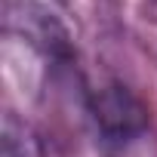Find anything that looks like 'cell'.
<instances>
[{
    "mask_svg": "<svg viewBox=\"0 0 157 157\" xmlns=\"http://www.w3.org/2000/svg\"><path fill=\"white\" fill-rule=\"evenodd\" d=\"M83 90L86 114L108 151H126L148 132V108L123 80L105 77L99 83H86Z\"/></svg>",
    "mask_w": 157,
    "mask_h": 157,
    "instance_id": "6da1fadb",
    "label": "cell"
},
{
    "mask_svg": "<svg viewBox=\"0 0 157 157\" xmlns=\"http://www.w3.org/2000/svg\"><path fill=\"white\" fill-rule=\"evenodd\" d=\"M0 157H43L40 132L13 108H6L0 120Z\"/></svg>",
    "mask_w": 157,
    "mask_h": 157,
    "instance_id": "7a4b0ae2",
    "label": "cell"
}]
</instances>
